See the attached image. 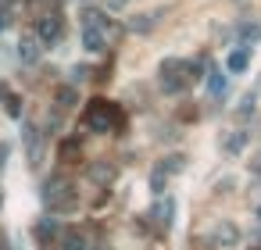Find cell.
I'll return each instance as SVG.
<instances>
[{
    "label": "cell",
    "mask_w": 261,
    "mask_h": 250,
    "mask_svg": "<svg viewBox=\"0 0 261 250\" xmlns=\"http://www.w3.org/2000/svg\"><path fill=\"white\" fill-rule=\"evenodd\" d=\"M86 75H90V72H86V65H75V68H72V82H83Z\"/></svg>",
    "instance_id": "cell-25"
},
{
    "label": "cell",
    "mask_w": 261,
    "mask_h": 250,
    "mask_svg": "<svg viewBox=\"0 0 261 250\" xmlns=\"http://www.w3.org/2000/svg\"><path fill=\"white\" fill-rule=\"evenodd\" d=\"M222 90H225V75L211 68V72H207V93H211V97H222Z\"/></svg>",
    "instance_id": "cell-20"
},
{
    "label": "cell",
    "mask_w": 261,
    "mask_h": 250,
    "mask_svg": "<svg viewBox=\"0 0 261 250\" xmlns=\"http://www.w3.org/2000/svg\"><path fill=\"white\" fill-rule=\"evenodd\" d=\"M22 140H25L29 164L36 168V164H40V154H43V129H40V125H33V122H25V125H22Z\"/></svg>",
    "instance_id": "cell-4"
},
{
    "label": "cell",
    "mask_w": 261,
    "mask_h": 250,
    "mask_svg": "<svg viewBox=\"0 0 261 250\" xmlns=\"http://www.w3.org/2000/svg\"><path fill=\"white\" fill-rule=\"evenodd\" d=\"M257 221H261V207H257Z\"/></svg>",
    "instance_id": "cell-33"
},
{
    "label": "cell",
    "mask_w": 261,
    "mask_h": 250,
    "mask_svg": "<svg viewBox=\"0 0 261 250\" xmlns=\"http://www.w3.org/2000/svg\"><path fill=\"white\" fill-rule=\"evenodd\" d=\"M43 250H50V246H43Z\"/></svg>",
    "instance_id": "cell-34"
},
{
    "label": "cell",
    "mask_w": 261,
    "mask_h": 250,
    "mask_svg": "<svg viewBox=\"0 0 261 250\" xmlns=\"http://www.w3.org/2000/svg\"><path fill=\"white\" fill-rule=\"evenodd\" d=\"M172 214H175V200H172V197H165V200L154 207V218H158V221L168 229V225H172Z\"/></svg>",
    "instance_id": "cell-17"
},
{
    "label": "cell",
    "mask_w": 261,
    "mask_h": 250,
    "mask_svg": "<svg viewBox=\"0 0 261 250\" xmlns=\"http://www.w3.org/2000/svg\"><path fill=\"white\" fill-rule=\"evenodd\" d=\"M250 250H261V229H257V232L250 236Z\"/></svg>",
    "instance_id": "cell-26"
},
{
    "label": "cell",
    "mask_w": 261,
    "mask_h": 250,
    "mask_svg": "<svg viewBox=\"0 0 261 250\" xmlns=\"http://www.w3.org/2000/svg\"><path fill=\"white\" fill-rule=\"evenodd\" d=\"M0 200H4V197H0Z\"/></svg>",
    "instance_id": "cell-35"
},
{
    "label": "cell",
    "mask_w": 261,
    "mask_h": 250,
    "mask_svg": "<svg viewBox=\"0 0 261 250\" xmlns=\"http://www.w3.org/2000/svg\"><path fill=\"white\" fill-rule=\"evenodd\" d=\"M236 40H240L243 47L257 43V40H261V25H257V22H240V25H236Z\"/></svg>",
    "instance_id": "cell-14"
},
{
    "label": "cell",
    "mask_w": 261,
    "mask_h": 250,
    "mask_svg": "<svg viewBox=\"0 0 261 250\" xmlns=\"http://www.w3.org/2000/svg\"><path fill=\"white\" fill-rule=\"evenodd\" d=\"M115 175H118V164L115 161H93L90 164V182H97V186H111L115 182Z\"/></svg>",
    "instance_id": "cell-6"
},
{
    "label": "cell",
    "mask_w": 261,
    "mask_h": 250,
    "mask_svg": "<svg viewBox=\"0 0 261 250\" xmlns=\"http://www.w3.org/2000/svg\"><path fill=\"white\" fill-rule=\"evenodd\" d=\"M40 54H43V43L36 40V33H25V36L18 40V58H22L25 65H36Z\"/></svg>",
    "instance_id": "cell-8"
},
{
    "label": "cell",
    "mask_w": 261,
    "mask_h": 250,
    "mask_svg": "<svg viewBox=\"0 0 261 250\" xmlns=\"http://www.w3.org/2000/svg\"><path fill=\"white\" fill-rule=\"evenodd\" d=\"M247 65H250V47L240 43V47L225 58V72H229V75H240V72H247Z\"/></svg>",
    "instance_id": "cell-9"
},
{
    "label": "cell",
    "mask_w": 261,
    "mask_h": 250,
    "mask_svg": "<svg viewBox=\"0 0 261 250\" xmlns=\"http://www.w3.org/2000/svg\"><path fill=\"white\" fill-rule=\"evenodd\" d=\"M36 239L43 243V246H50V243H58V236H61V229H58V218L54 214H43V218H36Z\"/></svg>",
    "instance_id": "cell-7"
},
{
    "label": "cell",
    "mask_w": 261,
    "mask_h": 250,
    "mask_svg": "<svg viewBox=\"0 0 261 250\" xmlns=\"http://www.w3.org/2000/svg\"><path fill=\"white\" fill-rule=\"evenodd\" d=\"M79 104V90L75 86H61L58 93H54V107L58 111H68V107H75Z\"/></svg>",
    "instance_id": "cell-13"
},
{
    "label": "cell",
    "mask_w": 261,
    "mask_h": 250,
    "mask_svg": "<svg viewBox=\"0 0 261 250\" xmlns=\"http://www.w3.org/2000/svg\"><path fill=\"white\" fill-rule=\"evenodd\" d=\"M0 100H8V86L4 82H0Z\"/></svg>",
    "instance_id": "cell-31"
},
{
    "label": "cell",
    "mask_w": 261,
    "mask_h": 250,
    "mask_svg": "<svg viewBox=\"0 0 261 250\" xmlns=\"http://www.w3.org/2000/svg\"><path fill=\"white\" fill-rule=\"evenodd\" d=\"M118 8H125V0H111V11H118Z\"/></svg>",
    "instance_id": "cell-30"
},
{
    "label": "cell",
    "mask_w": 261,
    "mask_h": 250,
    "mask_svg": "<svg viewBox=\"0 0 261 250\" xmlns=\"http://www.w3.org/2000/svg\"><path fill=\"white\" fill-rule=\"evenodd\" d=\"M211 239H215V246H225V250H232V246H240V239H243V232H240V225H236V221H229V218H222V221L215 225V232H211Z\"/></svg>",
    "instance_id": "cell-5"
},
{
    "label": "cell",
    "mask_w": 261,
    "mask_h": 250,
    "mask_svg": "<svg viewBox=\"0 0 261 250\" xmlns=\"http://www.w3.org/2000/svg\"><path fill=\"white\" fill-rule=\"evenodd\" d=\"M247 140H250V136H247L243 129H236V132H229V136L222 140V150H225V154H240V150L247 147Z\"/></svg>",
    "instance_id": "cell-15"
},
{
    "label": "cell",
    "mask_w": 261,
    "mask_h": 250,
    "mask_svg": "<svg viewBox=\"0 0 261 250\" xmlns=\"http://www.w3.org/2000/svg\"><path fill=\"white\" fill-rule=\"evenodd\" d=\"M83 47H86L90 54H104V50H108L104 29H93V25H86V29H83Z\"/></svg>",
    "instance_id": "cell-10"
},
{
    "label": "cell",
    "mask_w": 261,
    "mask_h": 250,
    "mask_svg": "<svg viewBox=\"0 0 261 250\" xmlns=\"http://www.w3.org/2000/svg\"><path fill=\"white\" fill-rule=\"evenodd\" d=\"M0 250H8V239H0Z\"/></svg>",
    "instance_id": "cell-32"
},
{
    "label": "cell",
    "mask_w": 261,
    "mask_h": 250,
    "mask_svg": "<svg viewBox=\"0 0 261 250\" xmlns=\"http://www.w3.org/2000/svg\"><path fill=\"white\" fill-rule=\"evenodd\" d=\"M182 68H186V82H197V79L204 75V65H200V61H186Z\"/></svg>",
    "instance_id": "cell-23"
},
{
    "label": "cell",
    "mask_w": 261,
    "mask_h": 250,
    "mask_svg": "<svg viewBox=\"0 0 261 250\" xmlns=\"http://www.w3.org/2000/svg\"><path fill=\"white\" fill-rule=\"evenodd\" d=\"M40 197H43V204H47V214H72L75 207H79V193L65 182H58V179H47L43 182V189H40Z\"/></svg>",
    "instance_id": "cell-2"
},
{
    "label": "cell",
    "mask_w": 261,
    "mask_h": 250,
    "mask_svg": "<svg viewBox=\"0 0 261 250\" xmlns=\"http://www.w3.org/2000/svg\"><path fill=\"white\" fill-rule=\"evenodd\" d=\"M4 107H8V115H11V118H18V115H22V100H18V97H11V93H8Z\"/></svg>",
    "instance_id": "cell-24"
},
{
    "label": "cell",
    "mask_w": 261,
    "mask_h": 250,
    "mask_svg": "<svg viewBox=\"0 0 261 250\" xmlns=\"http://www.w3.org/2000/svg\"><path fill=\"white\" fill-rule=\"evenodd\" d=\"M118 125H125V122H122V111H118L111 100H93V104L86 107L83 129H90V132H97V136H104V132H111V129H118Z\"/></svg>",
    "instance_id": "cell-1"
},
{
    "label": "cell",
    "mask_w": 261,
    "mask_h": 250,
    "mask_svg": "<svg viewBox=\"0 0 261 250\" xmlns=\"http://www.w3.org/2000/svg\"><path fill=\"white\" fill-rule=\"evenodd\" d=\"M158 168H161L165 175H175V172H182V168H186V157H182V154H168V157H161V161H158Z\"/></svg>",
    "instance_id": "cell-16"
},
{
    "label": "cell",
    "mask_w": 261,
    "mask_h": 250,
    "mask_svg": "<svg viewBox=\"0 0 261 250\" xmlns=\"http://www.w3.org/2000/svg\"><path fill=\"white\" fill-rule=\"evenodd\" d=\"M86 250H108L104 243H86Z\"/></svg>",
    "instance_id": "cell-28"
},
{
    "label": "cell",
    "mask_w": 261,
    "mask_h": 250,
    "mask_svg": "<svg viewBox=\"0 0 261 250\" xmlns=\"http://www.w3.org/2000/svg\"><path fill=\"white\" fill-rule=\"evenodd\" d=\"M250 172H261V157H254V161H250Z\"/></svg>",
    "instance_id": "cell-27"
},
{
    "label": "cell",
    "mask_w": 261,
    "mask_h": 250,
    "mask_svg": "<svg viewBox=\"0 0 261 250\" xmlns=\"http://www.w3.org/2000/svg\"><path fill=\"white\" fill-rule=\"evenodd\" d=\"M129 29H133V33H150V29H154V18H150V15H136V18L129 22Z\"/></svg>",
    "instance_id": "cell-21"
},
{
    "label": "cell",
    "mask_w": 261,
    "mask_h": 250,
    "mask_svg": "<svg viewBox=\"0 0 261 250\" xmlns=\"http://www.w3.org/2000/svg\"><path fill=\"white\" fill-rule=\"evenodd\" d=\"M254 100H257V93H247V97L240 100V107H236V115H240V118H250V115H254Z\"/></svg>",
    "instance_id": "cell-22"
},
{
    "label": "cell",
    "mask_w": 261,
    "mask_h": 250,
    "mask_svg": "<svg viewBox=\"0 0 261 250\" xmlns=\"http://www.w3.org/2000/svg\"><path fill=\"white\" fill-rule=\"evenodd\" d=\"M58 250H86V236H83L79 229H61Z\"/></svg>",
    "instance_id": "cell-11"
},
{
    "label": "cell",
    "mask_w": 261,
    "mask_h": 250,
    "mask_svg": "<svg viewBox=\"0 0 261 250\" xmlns=\"http://www.w3.org/2000/svg\"><path fill=\"white\" fill-rule=\"evenodd\" d=\"M165 186H168V175L154 164V168H150V193H154V197H161V193H165Z\"/></svg>",
    "instance_id": "cell-19"
},
{
    "label": "cell",
    "mask_w": 261,
    "mask_h": 250,
    "mask_svg": "<svg viewBox=\"0 0 261 250\" xmlns=\"http://www.w3.org/2000/svg\"><path fill=\"white\" fill-rule=\"evenodd\" d=\"M61 161H65V164H75V161H83V140H79V136H68V140H61Z\"/></svg>",
    "instance_id": "cell-12"
},
{
    "label": "cell",
    "mask_w": 261,
    "mask_h": 250,
    "mask_svg": "<svg viewBox=\"0 0 261 250\" xmlns=\"http://www.w3.org/2000/svg\"><path fill=\"white\" fill-rule=\"evenodd\" d=\"M61 29H65V25H61V15H54V11L36 18V40H40L43 47H54V43L61 40Z\"/></svg>",
    "instance_id": "cell-3"
},
{
    "label": "cell",
    "mask_w": 261,
    "mask_h": 250,
    "mask_svg": "<svg viewBox=\"0 0 261 250\" xmlns=\"http://www.w3.org/2000/svg\"><path fill=\"white\" fill-rule=\"evenodd\" d=\"M8 22H11L8 15H0V33H4V29H8Z\"/></svg>",
    "instance_id": "cell-29"
},
{
    "label": "cell",
    "mask_w": 261,
    "mask_h": 250,
    "mask_svg": "<svg viewBox=\"0 0 261 250\" xmlns=\"http://www.w3.org/2000/svg\"><path fill=\"white\" fill-rule=\"evenodd\" d=\"M83 22L93 25V29H104V25H108V15H104L100 8H90V4H86V8H83Z\"/></svg>",
    "instance_id": "cell-18"
}]
</instances>
